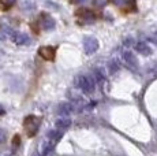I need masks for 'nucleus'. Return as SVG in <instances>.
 <instances>
[{"label": "nucleus", "mask_w": 157, "mask_h": 156, "mask_svg": "<svg viewBox=\"0 0 157 156\" xmlns=\"http://www.w3.org/2000/svg\"><path fill=\"white\" fill-rule=\"evenodd\" d=\"M40 123H41V118H38L36 115H28L25 118V121H23V130L28 134L29 138H33L37 134Z\"/></svg>", "instance_id": "f257e3e1"}, {"label": "nucleus", "mask_w": 157, "mask_h": 156, "mask_svg": "<svg viewBox=\"0 0 157 156\" xmlns=\"http://www.w3.org/2000/svg\"><path fill=\"white\" fill-rule=\"evenodd\" d=\"M75 17L78 19H83L85 22H89V21H94L98 18V14L96 13L94 10L92 8H87V7H81L75 11Z\"/></svg>", "instance_id": "f03ea898"}, {"label": "nucleus", "mask_w": 157, "mask_h": 156, "mask_svg": "<svg viewBox=\"0 0 157 156\" xmlns=\"http://www.w3.org/2000/svg\"><path fill=\"white\" fill-rule=\"evenodd\" d=\"M13 144H14V146H18L21 144V136H19V134H15V136H14Z\"/></svg>", "instance_id": "39448f33"}, {"label": "nucleus", "mask_w": 157, "mask_h": 156, "mask_svg": "<svg viewBox=\"0 0 157 156\" xmlns=\"http://www.w3.org/2000/svg\"><path fill=\"white\" fill-rule=\"evenodd\" d=\"M38 55L47 62H53L56 56V47H41L38 48Z\"/></svg>", "instance_id": "7ed1b4c3"}, {"label": "nucleus", "mask_w": 157, "mask_h": 156, "mask_svg": "<svg viewBox=\"0 0 157 156\" xmlns=\"http://www.w3.org/2000/svg\"><path fill=\"white\" fill-rule=\"evenodd\" d=\"M17 0H0V11H8L14 7Z\"/></svg>", "instance_id": "20e7f679"}]
</instances>
